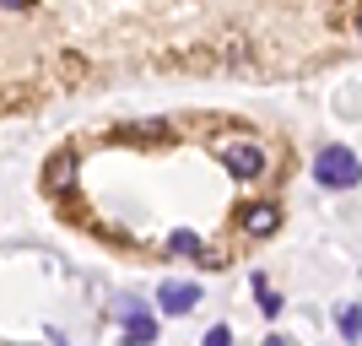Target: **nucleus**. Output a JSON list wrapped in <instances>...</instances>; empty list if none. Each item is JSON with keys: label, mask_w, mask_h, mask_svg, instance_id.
Returning <instances> with one entry per match:
<instances>
[{"label": "nucleus", "mask_w": 362, "mask_h": 346, "mask_svg": "<svg viewBox=\"0 0 362 346\" xmlns=\"http://www.w3.org/2000/svg\"><path fill=\"white\" fill-rule=\"evenodd\" d=\"M216 163H222L233 179H259V173H265V151L249 136H227V141H216Z\"/></svg>", "instance_id": "f257e3e1"}, {"label": "nucleus", "mask_w": 362, "mask_h": 346, "mask_svg": "<svg viewBox=\"0 0 362 346\" xmlns=\"http://www.w3.org/2000/svg\"><path fill=\"white\" fill-rule=\"evenodd\" d=\"M314 179L325 184V190H351V184H362L357 151H346V146H325V151H319V163H314Z\"/></svg>", "instance_id": "f03ea898"}, {"label": "nucleus", "mask_w": 362, "mask_h": 346, "mask_svg": "<svg viewBox=\"0 0 362 346\" xmlns=\"http://www.w3.org/2000/svg\"><path fill=\"white\" fill-rule=\"evenodd\" d=\"M195 287L189 282H173V287H163V292H157V308H163V314H189V308H195Z\"/></svg>", "instance_id": "7ed1b4c3"}, {"label": "nucleus", "mask_w": 362, "mask_h": 346, "mask_svg": "<svg viewBox=\"0 0 362 346\" xmlns=\"http://www.w3.org/2000/svg\"><path fill=\"white\" fill-rule=\"evenodd\" d=\"M71 151H60V157H49V173H44V190L49 195H65V190H71Z\"/></svg>", "instance_id": "20e7f679"}, {"label": "nucleus", "mask_w": 362, "mask_h": 346, "mask_svg": "<svg viewBox=\"0 0 362 346\" xmlns=\"http://www.w3.org/2000/svg\"><path fill=\"white\" fill-rule=\"evenodd\" d=\"M243 227H249L255 238H271L276 227H281V211H276V206H255L249 217H243Z\"/></svg>", "instance_id": "39448f33"}, {"label": "nucleus", "mask_w": 362, "mask_h": 346, "mask_svg": "<svg viewBox=\"0 0 362 346\" xmlns=\"http://www.w3.org/2000/svg\"><path fill=\"white\" fill-rule=\"evenodd\" d=\"M124 330L136 335V341H151V319L141 314V308H130V314H124Z\"/></svg>", "instance_id": "423d86ee"}, {"label": "nucleus", "mask_w": 362, "mask_h": 346, "mask_svg": "<svg viewBox=\"0 0 362 346\" xmlns=\"http://www.w3.org/2000/svg\"><path fill=\"white\" fill-rule=\"evenodd\" d=\"M163 130H168L163 120H141L136 130H130V136H136V141H157V136H163Z\"/></svg>", "instance_id": "0eeeda50"}, {"label": "nucleus", "mask_w": 362, "mask_h": 346, "mask_svg": "<svg viewBox=\"0 0 362 346\" xmlns=\"http://www.w3.org/2000/svg\"><path fill=\"white\" fill-rule=\"evenodd\" d=\"M168 243H173L179 255H195V249H200V238H195V233H173V238H168ZM195 260H200V255H195Z\"/></svg>", "instance_id": "6e6552de"}, {"label": "nucleus", "mask_w": 362, "mask_h": 346, "mask_svg": "<svg viewBox=\"0 0 362 346\" xmlns=\"http://www.w3.org/2000/svg\"><path fill=\"white\" fill-rule=\"evenodd\" d=\"M341 330H346V335L362 330V308H346V314H341Z\"/></svg>", "instance_id": "1a4fd4ad"}, {"label": "nucleus", "mask_w": 362, "mask_h": 346, "mask_svg": "<svg viewBox=\"0 0 362 346\" xmlns=\"http://www.w3.org/2000/svg\"><path fill=\"white\" fill-rule=\"evenodd\" d=\"M0 6H6V11H28L33 0H0Z\"/></svg>", "instance_id": "9d476101"}, {"label": "nucleus", "mask_w": 362, "mask_h": 346, "mask_svg": "<svg viewBox=\"0 0 362 346\" xmlns=\"http://www.w3.org/2000/svg\"><path fill=\"white\" fill-rule=\"evenodd\" d=\"M357 33H362V16H357Z\"/></svg>", "instance_id": "9b49d317"}]
</instances>
